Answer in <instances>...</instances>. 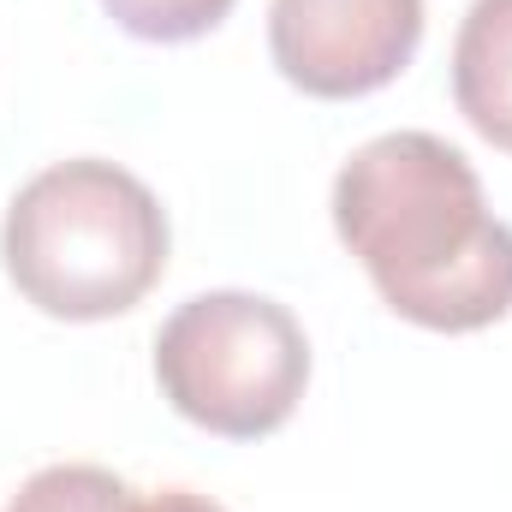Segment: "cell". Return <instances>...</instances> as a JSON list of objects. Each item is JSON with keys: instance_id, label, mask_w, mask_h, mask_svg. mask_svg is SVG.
<instances>
[{"instance_id": "cell-3", "label": "cell", "mask_w": 512, "mask_h": 512, "mask_svg": "<svg viewBox=\"0 0 512 512\" xmlns=\"http://www.w3.org/2000/svg\"><path fill=\"white\" fill-rule=\"evenodd\" d=\"M155 382L167 405L227 441L274 435L310 382L298 316L256 292H203L155 334Z\"/></svg>"}, {"instance_id": "cell-1", "label": "cell", "mask_w": 512, "mask_h": 512, "mask_svg": "<svg viewBox=\"0 0 512 512\" xmlns=\"http://www.w3.org/2000/svg\"><path fill=\"white\" fill-rule=\"evenodd\" d=\"M334 227L382 304L417 328L477 334L512 310V227L435 131L370 137L334 179Z\"/></svg>"}, {"instance_id": "cell-7", "label": "cell", "mask_w": 512, "mask_h": 512, "mask_svg": "<svg viewBox=\"0 0 512 512\" xmlns=\"http://www.w3.org/2000/svg\"><path fill=\"white\" fill-rule=\"evenodd\" d=\"M102 6L137 42H191L233 12V0H102Z\"/></svg>"}, {"instance_id": "cell-2", "label": "cell", "mask_w": 512, "mask_h": 512, "mask_svg": "<svg viewBox=\"0 0 512 512\" xmlns=\"http://www.w3.org/2000/svg\"><path fill=\"white\" fill-rule=\"evenodd\" d=\"M0 256L12 286L60 322H108L167 274V215L114 161L42 167L6 209Z\"/></svg>"}, {"instance_id": "cell-5", "label": "cell", "mask_w": 512, "mask_h": 512, "mask_svg": "<svg viewBox=\"0 0 512 512\" xmlns=\"http://www.w3.org/2000/svg\"><path fill=\"white\" fill-rule=\"evenodd\" d=\"M453 102L477 137L512 155V0H471L453 42Z\"/></svg>"}, {"instance_id": "cell-8", "label": "cell", "mask_w": 512, "mask_h": 512, "mask_svg": "<svg viewBox=\"0 0 512 512\" xmlns=\"http://www.w3.org/2000/svg\"><path fill=\"white\" fill-rule=\"evenodd\" d=\"M137 512H221L209 495H191V489H161L149 501H137Z\"/></svg>"}, {"instance_id": "cell-4", "label": "cell", "mask_w": 512, "mask_h": 512, "mask_svg": "<svg viewBox=\"0 0 512 512\" xmlns=\"http://www.w3.org/2000/svg\"><path fill=\"white\" fill-rule=\"evenodd\" d=\"M423 42V0H274L268 54L286 84L322 102L393 84Z\"/></svg>"}, {"instance_id": "cell-6", "label": "cell", "mask_w": 512, "mask_h": 512, "mask_svg": "<svg viewBox=\"0 0 512 512\" xmlns=\"http://www.w3.org/2000/svg\"><path fill=\"white\" fill-rule=\"evenodd\" d=\"M6 512H137V495L102 465H48L6 501Z\"/></svg>"}]
</instances>
